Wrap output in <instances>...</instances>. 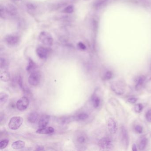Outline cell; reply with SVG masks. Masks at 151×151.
Returning <instances> with one entry per match:
<instances>
[{
  "label": "cell",
  "mask_w": 151,
  "mask_h": 151,
  "mask_svg": "<svg viewBox=\"0 0 151 151\" xmlns=\"http://www.w3.org/2000/svg\"><path fill=\"white\" fill-rule=\"evenodd\" d=\"M9 95L5 92H2L0 93V102L1 104L3 105L5 104L8 99Z\"/></svg>",
  "instance_id": "cell-21"
},
{
  "label": "cell",
  "mask_w": 151,
  "mask_h": 151,
  "mask_svg": "<svg viewBox=\"0 0 151 151\" xmlns=\"http://www.w3.org/2000/svg\"><path fill=\"white\" fill-rule=\"evenodd\" d=\"M25 145L24 141L22 140H17L15 141L12 144V147L14 149H21L23 148Z\"/></svg>",
  "instance_id": "cell-16"
},
{
  "label": "cell",
  "mask_w": 151,
  "mask_h": 151,
  "mask_svg": "<svg viewBox=\"0 0 151 151\" xmlns=\"http://www.w3.org/2000/svg\"><path fill=\"white\" fill-rule=\"evenodd\" d=\"M135 130L137 133H139V134H141L143 132V127L142 126H140L139 125H137L135 126Z\"/></svg>",
  "instance_id": "cell-28"
},
{
  "label": "cell",
  "mask_w": 151,
  "mask_h": 151,
  "mask_svg": "<svg viewBox=\"0 0 151 151\" xmlns=\"http://www.w3.org/2000/svg\"><path fill=\"white\" fill-rule=\"evenodd\" d=\"M40 40L45 45L50 46L52 44L53 39L48 32H43L40 33L39 36Z\"/></svg>",
  "instance_id": "cell-4"
},
{
  "label": "cell",
  "mask_w": 151,
  "mask_h": 151,
  "mask_svg": "<svg viewBox=\"0 0 151 151\" xmlns=\"http://www.w3.org/2000/svg\"><path fill=\"white\" fill-rule=\"evenodd\" d=\"M36 64L31 59H29V63L26 68V70L29 73H31L35 71L36 68Z\"/></svg>",
  "instance_id": "cell-17"
},
{
  "label": "cell",
  "mask_w": 151,
  "mask_h": 151,
  "mask_svg": "<svg viewBox=\"0 0 151 151\" xmlns=\"http://www.w3.org/2000/svg\"><path fill=\"white\" fill-rule=\"evenodd\" d=\"M143 109V105L140 103H138V104H136L134 106V110H135V112H137V113H141Z\"/></svg>",
  "instance_id": "cell-24"
},
{
  "label": "cell",
  "mask_w": 151,
  "mask_h": 151,
  "mask_svg": "<svg viewBox=\"0 0 151 151\" xmlns=\"http://www.w3.org/2000/svg\"><path fill=\"white\" fill-rule=\"evenodd\" d=\"M91 101L93 105L94 108H97L99 106L101 100L100 99L98 96L95 95V94H93L92 96Z\"/></svg>",
  "instance_id": "cell-18"
},
{
  "label": "cell",
  "mask_w": 151,
  "mask_h": 151,
  "mask_svg": "<svg viewBox=\"0 0 151 151\" xmlns=\"http://www.w3.org/2000/svg\"><path fill=\"white\" fill-rule=\"evenodd\" d=\"M37 53L40 59H46L49 54V51L45 47H39L37 48Z\"/></svg>",
  "instance_id": "cell-10"
},
{
  "label": "cell",
  "mask_w": 151,
  "mask_h": 151,
  "mask_svg": "<svg viewBox=\"0 0 151 151\" xmlns=\"http://www.w3.org/2000/svg\"><path fill=\"white\" fill-rule=\"evenodd\" d=\"M108 128L111 134H115L117 130V125L115 121L112 118H109L108 120Z\"/></svg>",
  "instance_id": "cell-9"
},
{
  "label": "cell",
  "mask_w": 151,
  "mask_h": 151,
  "mask_svg": "<svg viewBox=\"0 0 151 151\" xmlns=\"http://www.w3.org/2000/svg\"><path fill=\"white\" fill-rule=\"evenodd\" d=\"M54 129L51 127H45L44 128H39L36 132L39 134H51L54 132Z\"/></svg>",
  "instance_id": "cell-13"
},
{
  "label": "cell",
  "mask_w": 151,
  "mask_h": 151,
  "mask_svg": "<svg viewBox=\"0 0 151 151\" xmlns=\"http://www.w3.org/2000/svg\"><path fill=\"white\" fill-rule=\"evenodd\" d=\"M10 79V75L8 71H5L1 74V79L3 82H8Z\"/></svg>",
  "instance_id": "cell-20"
},
{
  "label": "cell",
  "mask_w": 151,
  "mask_h": 151,
  "mask_svg": "<svg viewBox=\"0 0 151 151\" xmlns=\"http://www.w3.org/2000/svg\"><path fill=\"white\" fill-rule=\"evenodd\" d=\"M41 79V73L39 71H34L31 73L29 78V82L30 85L37 86L40 83Z\"/></svg>",
  "instance_id": "cell-3"
},
{
  "label": "cell",
  "mask_w": 151,
  "mask_h": 151,
  "mask_svg": "<svg viewBox=\"0 0 151 151\" xmlns=\"http://www.w3.org/2000/svg\"><path fill=\"white\" fill-rule=\"evenodd\" d=\"M19 38L17 36L14 35H8L5 38V41L9 45L14 46L18 44Z\"/></svg>",
  "instance_id": "cell-8"
},
{
  "label": "cell",
  "mask_w": 151,
  "mask_h": 151,
  "mask_svg": "<svg viewBox=\"0 0 151 151\" xmlns=\"http://www.w3.org/2000/svg\"><path fill=\"white\" fill-rule=\"evenodd\" d=\"M145 80L146 78L144 76H140L137 78L135 85V88L137 91H139L141 89Z\"/></svg>",
  "instance_id": "cell-12"
},
{
  "label": "cell",
  "mask_w": 151,
  "mask_h": 151,
  "mask_svg": "<svg viewBox=\"0 0 151 151\" xmlns=\"http://www.w3.org/2000/svg\"><path fill=\"white\" fill-rule=\"evenodd\" d=\"M74 11V7L72 6H69L66 7L63 10V13H67V14H70Z\"/></svg>",
  "instance_id": "cell-26"
},
{
  "label": "cell",
  "mask_w": 151,
  "mask_h": 151,
  "mask_svg": "<svg viewBox=\"0 0 151 151\" xmlns=\"http://www.w3.org/2000/svg\"><path fill=\"white\" fill-rule=\"evenodd\" d=\"M99 146L104 149H110L113 147L112 140L109 138L104 137L99 141Z\"/></svg>",
  "instance_id": "cell-6"
},
{
  "label": "cell",
  "mask_w": 151,
  "mask_h": 151,
  "mask_svg": "<svg viewBox=\"0 0 151 151\" xmlns=\"http://www.w3.org/2000/svg\"><path fill=\"white\" fill-rule=\"evenodd\" d=\"M147 145V139L146 138H143L140 140L139 143V150H143L145 149Z\"/></svg>",
  "instance_id": "cell-22"
},
{
  "label": "cell",
  "mask_w": 151,
  "mask_h": 151,
  "mask_svg": "<svg viewBox=\"0 0 151 151\" xmlns=\"http://www.w3.org/2000/svg\"><path fill=\"white\" fill-rule=\"evenodd\" d=\"M113 73L111 71H107L104 75V79L106 80H110L113 78Z\"/></svg>",
  "instance_id": "cell-27"
},
{
  "label": "cell",
  "mask_w": 151,
  "mask_h": 151,
  "mask_svg": "<svg viewBox=\"0 0 151 151\" xmlns=\"http://www.w3.org/2000/svg\"><path fill=\"white\" fill-rule=\"evenodd\" d=\"M132 150L133 151H137V145L135 143L132 145Z\"/></svg>",
  "instance_id": "cell-32"
},
{
  "label": "cell",
  "mask_w": 151,
  "mask_h": 151,
  "mask_svg": "<svg viewBox=\"0 0 151 151\" xmlns=\"http://www.w3.org/2000/svg\"><path fill=\"white\" fill-rule=\"evenodd\" d=\"M121 142L125 147H128L129 144V137L128 132L124 126H122L120 131Z\"/></svg>",
  "instance_id": "cell-7"
},
{
  "label": "cell",
  "mask_w": 151,
  "mask_h": 151,
  "mask_svg": "<svg viewBox=\"0 0 151 151\" xmlns=\"http://www.w3.org/2000/svg\"><path fill=\"white\" fill-rule=\"evenodd\" d=\"M5 16L6 14H8L9 15L14 16L16 14L17 9L14 6L12 5H9L6 9L4 8Z\"/></svg>",
  "instance_id": "cell-14"
},
{
  "label": "cell",
  "mask_w": 151,
  "mask_h": 151,
  "mask_svg": "<svg viewBox=\"0 0 151 151\" xmlns=\"http://www.w3.org/2000/svg\"><path fill=\"white\" fill-rule=\"evenodd\" d=\"M23 122V119L21 116H14L11 118L9 123V129L17 130L21 127Z\"/></svg>",
  "instance_id": "cell-2"
},
{
  "label": "cell",
  "mask_w": 151,
  "mask_h": 151,
  "mask_svg": "<svg viewBox=\"0 0 151 151\" xmlns=\"http://www.w3.org/2000/svg\"><path fill=\"white\" fill-rule=\"evenodd\" d=\"M29 101L26 97H22L19 99L16 103L17 108L20 111H23L25 110L29 106Z\"/></svg>",
  "instance_id": "cell-5"
},
{
  "label": "cell",
  "mask_w": 151,
  "mask_h": 151,
  "mask_svg": "<svg viewBox=\"0 0 151 151\" xmlns=\"http://www.w3.org/2000/svg\"><path fill=\"white\" fill-rule=\"evenodd\" d=\"M73 141L77 148L80 150H83L84 148L86 147L88 141V138L84 132L82 131H78L74 135Z\"/></svg>",
  "instance_id": "cell-1"
},
{
  "label": "cell",
  "mask_w": 151,
  "mask_h": 151,
  "mask_svg": "<svg viewBox=\"0 0 151 151\" xmlns=\"http://www.w3.org/2000/svg\"><path fill=\"white\" fill-rule=\"evenodd\" d=\"M50 118V116L48 115L45 114L42 115L39 120L38 126L39 128L46 127L49 123Z\"/></svg>",
  "instance_id": "cell-11"
},
{
  "label": "cell",
  "mask_w": 151,
  "mask_h": 151,
  "mask_svg": "<svg viewBox=\"0 0 151 151\" xmlns=\"http://www.w3.org/2000/svg\"><path fill=\"white\" fill-rule=\"evenodd\" d=\"M78 46L79 47V49H81V50H85L86 49V47L85 45L84 44H83L82 42H79L78 44Z\"/></svg>",
  "instance_id": "cell-30"
},
{
  "label": "cell",
  "mask_w": 151,
  "mask_h": 151,
  "mask_svg": "<svg viewBox=\"0 0 151 151\" xmlns=\"http://www.w3.org/2000/svg\"><path fill=\"white\" fill-rule=\"evenodd\" d=\"M39 114L37 112H33L31 113L28 116V120L31 123H35L38 120Z\"/></svg>",
  "instance_id": "cell-15"
},
{
  "label": "cell",
  "mask_w": 151,
  "mask_h": 151,
  "mask_svg": "<svg viewBox=\"0 0 151 151\" xmlns=\"http://www.w3.org/2000/svg\"><path fill=\"white\" fill-rule=\"evenodd\" d=\"M89 115L86 113H83L78 114L74 117V120L76 121H84L88 118Z\"/></svg>",
  "instance_id": "cell-19"
},
{
  "label": "cell",
  "mask_w": 151,
  "mask_h": 151,
  "mask_svg": "<svg viewBox=\"0 0 151 151\" xmlns=\"http://www.w3.org/2000/svg\"><path fill=\"white\" fill-rule=\"evenodd\" d=\"M145 117L148 122H151V109H149L145 114Z\"/></svg>",
  "instance_id": "cell-29"
},
{
  "label": "cell",
  "mask_w": 151,
  "mask_h": 151,
  "mask_svg": "<svg viewBox=\"0 0 151 151\" xmlns=\"http://www.w3.org/2000/svg\"><path fill=\"white\" fill-rule=\"evenodd\" d=\"M137 99L135 98H130L128 100V102L131 104H134L137 102Z\"/></svg>",
  "instance_id": "cell-31"
},
{
  "label": "cell",
  "mask_w": 151,
  "mask_h": 151,
  "mask_svg": "<svg viewBox=\"0 0 151 151\" xmlns=\"http://www.w3.org/2000/svg\"><path fill=\"white\" fill-rule=\"evenodd\" d=\"M9 142V141L8 139H3V140H1L0 142V149L2 150V149L6 148L8 145Z\"/></svg>",
  "instance_id": "cell-25"
},
{
  "label": "cell",
  "mask_w": 151,
  "mask_h": 151,
  "mask_svg": "<svg viewBox=\"0 0 151 151\" xmlns=\"http://www.w3.org/2000/svg\"><path fill=\"white\" fill-rule=\"evenodd\" d=\"M9 65L8 62L5 58H1V69L6 68Z\"/></svg>",
  "instance_id": "cell-23"
}]
</instances>
